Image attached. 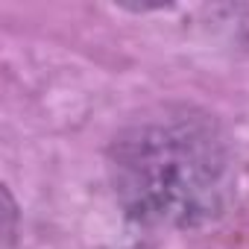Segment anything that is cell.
<instances>
[{
    "instance_id": "cell-1",
    "label": "cell",
    "mask_w": 249,
    "mask_h": 249,
    "mask_svg": "<svg viewBox=\"0 0 249 249\" xmlns=\"http://www.w3.org/2000/svg\"><path fill=\"white\" fill-rule=\"evenodd\" d=\"M108 173L120 208L147 226H202L234 194L223 129L191 108H164L123 129L111 144Z\"/></svg>"
}]
</instances>
